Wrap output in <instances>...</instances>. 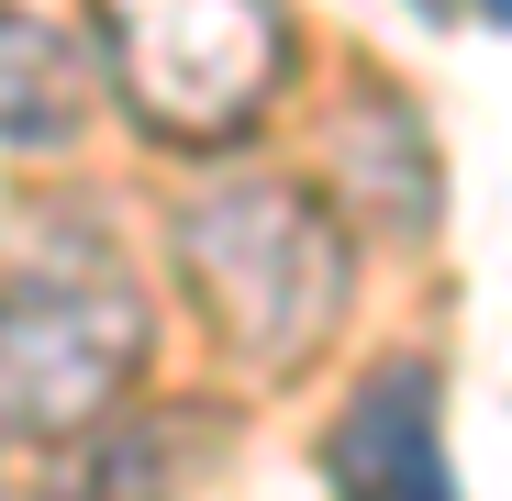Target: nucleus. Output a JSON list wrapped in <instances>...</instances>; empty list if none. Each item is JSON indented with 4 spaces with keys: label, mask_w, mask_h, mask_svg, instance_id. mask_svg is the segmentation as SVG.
<instances>
[{
    "label": "nucleus",
    "mask_w": 512,
    "mask_h": 501,
    "mask_svg": "<svg viewBox=\"0 0 512 501\" xmlns=\"http://www.w3.org/2000/svg\"><path fill=\"white\" fill-rule=\"evenodd\" d=\"M334 145H346V190L368 201L379 234H423L446 201V167H435V134H423V112L390 90V78L368 67V90L346 101V123H334Z\"/></svg>",
    "instance_id": "39448f33"
},
{
    "label": "nucleus",
    "mask_w": 512,
    "mask_h": 501,
    "mask_svg": "<svg viewBox=\"0 0 512 501\" xmlns=\"http://www.w3.org/2000/svg\"><path fill=\"white\" fill-rule=\"evenodd\" d=\"M167 245H179V290L201 301V323L268 379H301L357 301V234L334 223L312 179L234 167V179L179 201Z\"/></svg>",
    "instance_id": "f257e3e1"
},
{
    "label": "nucleus",
    "mask_w": 512,
    "mask_h": 501,
    "mask_svg": "<svg viewBox=\"0 0 512 501\" xmlns=\"http://www.w3.org/2000/svg\"><path fill=\"white\" fill-rule=\"evenodd\" d=\"M145 379V301L112 268H23L0 290V435L90 446Z\"/></svg>",
    "instance_id": "7ed1b4c3"
},
{
    "label": "nucleus",
    "mask_w": 512,
    "mask_h": 501,
    "mask_svg": "<svg viewBox=\"0 0 512 501\" xmlns=\"http://www.w3.org/2000/svg\"><path fill=\"white\" fill-rule=\"evenodd\" d=\"M90 56H78L45 12L0 0V145H67L78 112H90Z\"/></svg>",
    "instance_id": "423d86ee"
},
{
    "label": "nucleus",
    "mask_w": 512,
    "mask_h": 501,
    "mask_svg": "<svg viewBox=\"0 0 512 501\" xmlns=\"http://www.w3.org/2000/svg\"><path fill=\"white\" fill-rule=\"evenodd\" d=\"M101 78L156 145H234L290 78L279 0H101Z\"/></svg>",
    "instance_id": "f03ea898"
},
{
    "label": "nucleus",
    "mask_w": 512,
    "mask_h": 501,
    "mask_svg": "<svg viewBox=\"0 0 512 501\" xmlns=\"http://www.w3.org/2000/svg\"><path fill=\"white\" fill-rule=\"evenodd\" d=\"M412 12H435V23H457V12H479V23H501V34H512V0H412Z\"/></svg>",
    "instance_id": "0eeeda50"
},
{
    "label": "nucleus",
    "mask_w": 512,
    "mask_h": 501,
    "mask_svg": "<svg viewBox=\"0 0 512 501\" xmlns=\"http://www.w3.org/2000/svg\"><path fill=\"white\" fill-rule=\"evenodd\" d=\"M334 501H457V457H446V379L435 357H379L346 412H334Z\"/></svg>",
    "instance_id": "20e7f679"
}]
</instances>
